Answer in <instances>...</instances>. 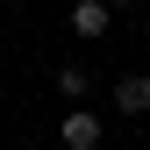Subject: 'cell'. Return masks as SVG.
Returning a JSON list of instances; mask_svg holds the SVG:
<instances>
[{"mask_svg":"<svg viewBox=\"0 0 150 150\" xmlns=\"http://www.w3.org/2000/svg\"><path fill=\"white\" fill-rule=\"evenodd\" d=\"M100 136H107V122L93 115V107H71V115L57 122V143L64 150H100Z\"/></svg>","mask_w":150,"mask_h":150,"instance_id":"6da1fadb","label":"cell"},{"mask_svg":"<svg viewBox=\"0 0 150 150\" xmlns=\"http://www.w3.org/2000/svg\"><path fill=\"white\" fill-rule=\"evenodd\" d=\"M107 29H115V7H107V0H79V7H71V36H79V43H100Z\"/></svg>","mask_w":150,"mask_h":150,"instance_id":"7a4b0ae2","label":"cell"},{"mask_svg":"<svg viewBox=\"0 0 150 150\" xmlns=\"http://www.w3.org/2000/svg\"><path fill=\"white\" fill-rule=\"evenodd\" d=\"M115 115H150V71H122L115 79Z\"/></svg>","mask_w":150,"mask_h":150,"instance_id":"3957f363","label":"cell"},{"mask_svg":"<svg viewBox=\"0 0 150 150\" xmlns=\"http://www.w3.org/2000/svg\"><path fill=\"white\" fill-rule=\"evenodd\" d=\"M57 93H64L71 107H79L86 93H93V71H86V64H57Z\"/></svg>","mask_w":150,"mask_h":150,"instance_id":"277c9868","label":"cell"}]
</instances>
